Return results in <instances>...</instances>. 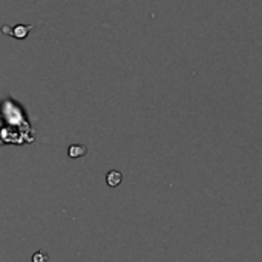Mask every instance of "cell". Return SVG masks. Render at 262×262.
<instances>
[{
    "mask_svg": "<svg viewBox=\"0 0 262 262\" xmlns=\"http://www.w3.org/2000/svg\"><path fill=\"white\" fill-rule=\"evenodd\" d=\"M34 29V25H17L14 28H9V34L11 37L14 38H18V40H23L28 37V34Z\"/></svg>",
    "mask_w": 262,
    "mask_h": 262,
    "instance_id": "6da1fadb",
    "label": "cell"
},
{
    "mask_svg": "<svg viewBox=\"0 0 262 262\" xmlns=\"http://www.w3.org/2000/svg\"><path fill=\"white\" fill-rule=\"evenodd\" d=\"M121 173L120 172H117V170H112V172H109L107 173V184L111 186V187H117L120 183H121Z\"/></svg>",
    "mask_w": 262,
    "mask_h": 262,
    "instance_id": "7a4b0ae2",
    "label": "cell"
},
{
    "mask_svg": "<svg viewBox=\"0 0 262 262\" xmlns=\"http://www.w3.org/2000/svg\"><path fill=\"white\" fill-rule=\"evenodd\" d=\"M86 154V147L84 146H78V144H74L69 147V157L71 158H78V157H83Z\"/></svg>",
    "mask_w": 262,
    "mask_h": 262,
    "instance_id": "3957f363",
    "label": "cell"
}]
</instances>
